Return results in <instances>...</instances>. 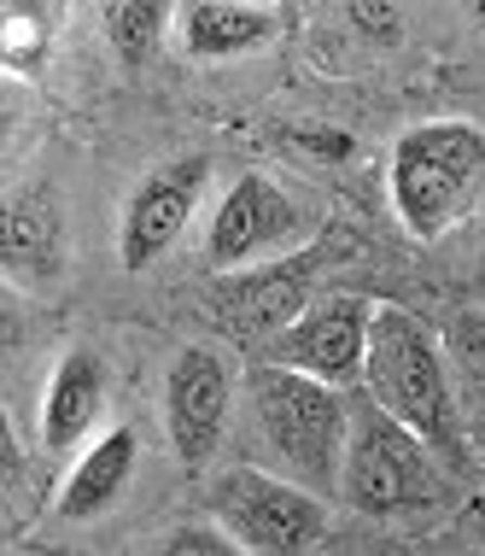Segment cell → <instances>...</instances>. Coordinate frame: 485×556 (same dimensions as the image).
<instances>
[{
  "instance_id": "10",
  "label": "cell",
  "mask_w": 485,
  "mask_h": 556,
  "mask_svg": "<svg viewBox=\"0 0 485 556\" xmlns=\"http://www.w3.org/2000/svg\"><path fill=\"white\" fill-rule=\"evenodd\" d=\"M210 182V159L205 153H181L164 159L158 170L141 176V188L124 200V223H117V258H124L129 276L153 269L164 252L181 240V229L193 223Z\"/></svg>"
},
{
  "instance_id": "12",
  "label": "cell",
  "mask_w": 485,
  "mask_h": 556,
  "mask_svg": "<svg viewBox=\"0 0 485 556\" xmlns=\"http://www.w3.org/2000/svg\"><path fill=\"white\" fill-rule=\"evenodd\" d=\"M105 393H112V375H105V357L94 345L59 352V364L48 375V393H41V445L48 451L82 445L105 416Z\"/></svg>"
},
{
  "instance_id": "13",
  "label": "cell",
  "mask_w": 485,
  "mask_h": 556,
  "mask_svg": "<svg viewBox=\"0 0 485 556\" xmlns=\"http://www.w3.org/2000/svg\"><path fill=\"white\" fill-rule=\"evenodd\" d=\"M176 36L188 59H246L281 36V12L257 0H193L176 7Z\"/></svg>"
},
{
  "instance_id": "17",
  "label": "cell",
  "mask_w": 485,
  "mask_h": 556,
  "mask_svg": "<svg viewBox=\"0 0 485 556\" xmlns=\"http://www.w3.org/2000/svg\"><path fill=\"white\" fill-rule=\"evenodd\" d=\"M170 24H176V7H164V0H117V7H105V41H112V53L129 71H141L158 53Z\"/></svg>"
},
{
  "instance_id": "18",
  "label": "cell",
  "mask_w": 485,
  "mask_h": 556,
  "mask_svg": "<svg viewBox=\"0 0 485 556\" xmlns=\"http://www.w3.org/2000/svg\"><path fill=\"white\" fill-rule=\"evenodd\" d=\"M146 556H246L217 521H188V528H170Z\"/></svg>"
},
{
  "instance_id": "5",
  "label": "cell",
  "mask_w": 485,
  "mask_h": 556,
  "mask_svg": "<svg viewBox=\"0 0 485 556\" xmlns=\"http://www.w3.org/2000/svg\"><path fill=\"white\" fill-rule=\"evenodd\" d=\"M210 521L246 556H310L328 539V504L276 469L234 463L210 480Z\"/></svg>"
},
{
  "instance_id": "3",
  "label": "cell",
  "mask_w": 485,
  "mask_h": 556,
  "mask_svg": "<svg viewBox=\"0 0 485 556\" xmlns=\"http://www.w3.org/2000/svg\"><path fill=\"white\" fill-rule=\"evenodd\" d=\"M246 410L264 451L281 463L276 475L310 486L316 498L340 492L345 469V440H352V404L340 387L310 381L281 364H252L246 369Z\"/></svg>"
},
{
  "instance_id": "4",
  "label": "cell",
  "mask_w": 485,
  "mask_h": 556,
  "mask_svg": "<svg viewBox=\"0 0 485 556\" xmlns=\"http://www.w3.org/2000/svg\"><path fill=\"white\" fill-rule=\"evenodd\" d=\"M340 498L357 516H421L450 498V469L433 457L421 433H409L381 404H352Z\"/></svg>"
},
{
  "instance_id": "1",
  "label": "cell",
  "mask_w": 485,
  "mask_h": 556,
  "mask_svg": "<svg viewBox=\"0 0 485 556\" xmlns=\"http://www.w3.org/2000/svg\"><path fill=\"white\" fill-rule=\"evenodd\" d=\"M362 387H369V399L381 404L386 416H398L409 433H421L450 475L474 469V428H468V416H462L445 340H438L416 311L374 305Z\"/></svg>"
},
{
  "instance_id": "15",
  "label": "cell",
  "mask_w": 485,
  "mask_h": 556,
  "mask_svg": "<svg viewBox=\"0 0 485 556\" xmlns=\"http://www.w3.org/2000/svg\"><path fill=\"white\" fill-rule=\"evenodd\" d=\"M59 24H65V7H24V0H12L0 12V65L12 77H36L59 41Z\"/></svg>"
},
{
  "instance_id": "7",
  "label": "cell",
  "mask_w": 485,
  "mask_h": 556,
  "mask_svg": "<svg viewBox=\"0 0 485 556\" xmlns=\"http://www.w3.org/2000/svg\"><path fill=\"white\" fill-rule=\"evenodd\" d=\"M305 240V212H298L293 193H281L269 176H240V182L217 200L205 229V264L217 276H234V269H257L276 264L286 252H298Z\"/></svg>"
},
{
  "instance_id": "11",
  "label": "cell",
  "mask_w": 485,
  "mask_h": 556,
  "mask_svg": "<svg viewBox=\"0 0 485 556\" xmlns=\"http://www.w3.org/2000/svg\"><path fill=\"white\" fill-rule=\"evenodd\" d=\"M71 235H65V200L53 182H24L0 205V269L12 288H53L65 276Z\"/></svg>"
},
{
  "instance_id": "16",
  "label": "cell",
  "mask_w": 485,
  "mask_h": 556,
  "mask_svg": "<svg viewBox=\"0 0 485 556\" xmlns=\"http://www.w3.org/2000/svg\"><path fill=\"white\" fill-rule=\"evenodd\" d=\"M438 340H445L450 375H457V399H462L468 428H485V311H457Z\"/></svg>"
},
{
  "instance_id": "20",
  "label": "cell",
  "mask_w": 485,
  "mask_h": 556,
  "mask_svg": "<svg viewBox=\"0 0 485 556\" xmlns=\"http://www.w3.org/2000/svg\"><path fill=\"white\" fill-rule=\"evenodd\" d=\"M474 24H480V29H485V7H480V12H474Z\"/></svg>"
},
{
  "instance_id": "19",
  "label": "cell",
  "mask_w": 485,
  "mask_h": 556,
  "mask_svg": "<svg viewBox=\"0 0 485 556\" xmlns=\"http://www.w3.org/2000/svg\"><path fill=\"white\" fill-rule=\"evenodd\" d=\"M345 18L392 48V41H398V29H404V7H345Z\"/></svg>"
},
{
  "instance_id": "8",
  "label": "cell",
  "mask_w": 485,
  "mask_h": 556,
  "mask_svg": "<svg viewBox=\"0 0 485 556\" xmlns=\"http://www.w3.org/2000/svg\"><path fill=\"white\" fill-rule=\"evenodd\" d=\"M369 334H374V299L362 293H316L310 311L264 345V364L298 369L328 387H357L369 369Z\"/></svg>"
},
{
  "instance_id": "6",
  "label": "cell",
  "mask_w": 485,
  "mask_h": 556,
  "mask_svg": "<svg viewBox=\"0 0 485 556\" xmlns=\"http://www.w3.org/2000/svg\"><path fill=\"white\" fill-rule=\"evenodd\" d=\"M322 264H328V247H298V252H286V258H276V264L217 276V288L205 293L210 323H217L229 340H240V345L281 340L286 328L310 311Z\"/></svg>"
},
{
  "instance_id": "9",
  "label": "cell",
  "mask_w": 485,
  "mask_h": 556,
  "mask_svg": "<svg viewBox=\"0 0 485 556\" xmlns=\"http://www.w3.org/2000/svg\"><path fill=\"white\" fill-rule=\"evenodd\" d=\"M234 410V364L217 345H181L164 369V433L188 469H205L222 451Z\"/></svg>"
},
{
  "instance_id": "2",
  "label": "cell",
  "mask_w": 485,
  "mask_h": 556,
  "mask_svg": "<svg viewBox=\"0 0 485 556\" xmlns=\"http://www.w3.org/2000/svg\"><path fill=\"white\" fill-rule=\"evenodd\" d=\"M392 212L416 240H445L485 205V129L468 117H433L392 141Z\"/></svg>"
},
{
  "instance_id": "14",
  "label": "cell",
  "mask_w": 485,
  "mask_h": 556,
  "mask_svg": "<svg viewBox=\"0 0 485 556\" xmlns=\"http://www.w3.org/2000/svg\"><path fill=\"white\" fill-rule=\"evenodd\" d=\"M135 463H141V433L135 428H105L100 440L71 463L65 486H59V516L65 521L105 516V509L124 498V486L135 480Z\"/></svg>"
}]
</instances>
